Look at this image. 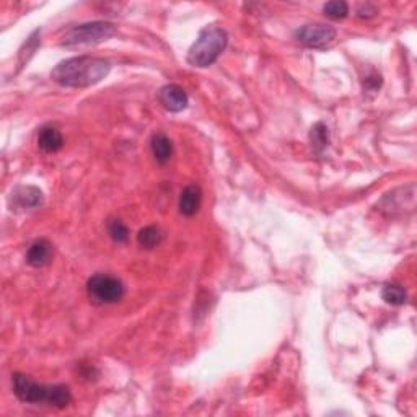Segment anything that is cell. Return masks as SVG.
Masks as SVG:
<instances>
[{"instance_id":"6da1fadb","label":"cell","mask_w":417,"mask_h":417,"mask_svg":"<svg viewBox=\"0 0 417 417\" xmlns=\"http://www.w3.org/2000/svg\"><path fill=\"white\" fill-rule=\"evenodd\" d=\"M111 71V62L94 55H78L54 67L51 77L55 83L69 88H87L103 80Z\"/></svg>"},{"instance_id":"7a4b0ae2","label":"cell","mask_w":417,"mask_h":417,"mask_svg":"<svg viewBox=\"0 0 417 417\" xmlns=\"http://www.w3.org/2000/svg\"><path fill=\"white\" fill-rule=\"evenodd\" d=\"M13 393L18 400L28 405H46L66 407L72 401V395L66 384H39L23 373L13 375Z\"/></svg>"},{"instance_id":"3957f363","label":"cell","mask_w":417,"mask_h":417,"mask_svg":"<svg viewBox=\"0 0 417 417\" xmlns=\"http://www.w3.org/2000/svg\"><path fill=\"white\" fill-rule=\"evenodd\" d=\"M229 44V35L222 26H206L188 51V62L194 67L212 66Z\"/></svg>"},{"instance_id":"277c9868","label":"cell","mask_w":417,"mask_h":417,"mask_svg":"<svg viewBox=\"0 0 417 417\" xmlns=\"http://www.w3.org/2000/svg\"><path fill=\"white\" fill-rule=\"evenodd\" d=\"M116 35V26L108 21H91L82 23L64 30L61 36V46L66 48H76V46H90L100 44L108 41Z\"/></svg>"},{"instance_id":"5b68a950","label":"cell","mask_w":417,"mask_h":417,"mask_svg":"<svg viewBox=\"0 0 417 417\" xmlns=\"http://www.w3.org/2000/svg\"><path fill=\"white\" fill-rule=\"evenodd\" d=\"M87 292L95 305H113L124 296V284L118 277L95 274L87 282Z\"/></svg>"},{"instance_id":"8992f818","label":"cell","mask_w":417,"mask_h":417,"mask_svg":"<svg viewBox=\"0 0 417 417\" xmlns=\"http://www.w3.org/2000/svg\"><path fill=\"white\" fill-rule=\"evenodd\" d=\"M295 39L307 48L324 49L336 39V30L324 23H312L299 28L295 31Z\"/></svg>"},{"instance_id":"52a82bcc","label":"cell","mask_w":417,"mask_h":417,"mask_svg":"<svg viewBox=\"0 0 417 417\" xmlns=\"http://www.w3.org/2000/svg\"><path fill=\"white\" fill-rule=\"evenodd\" d=\"M159 100L161 106L170 113H179V111L186 109L189 101L186 91L179 85H175V83L160 88Z\"/></svg>"},{"instance_id":"ba28073f","label":"cell","mask_w":417,"mask_h":417,"mask_svg":"<svg viewBox=\"0 0 417 417\" xmlns=\"http://www.w3.org/2000/svg\"><path fill=\"white\" fill-rule=\"evenodd\" d=\"M202 202V191L197 184H189L181 191L179 196V212L184 217H193L199 212Z\"/></svg>"},{"instance_id":"9c48e42d","label":"cell","mask_w":417,"mask_h":417,"mask_svg":"<svg viewBox=\"0 0 417 417\" xmlns=\"http://www.w3.org/2000/svg\"><path fill=\"white\" fill-rule=\"evenodd\" d=\"M51 259H53V245L48 240H36L26 251V263L33 267L48 266Z\"/></svg>"},{"instance_id":"30bf717a","label":"cell","mask_w":417,"mask_h":417,"mask_svg":"<svg viewBox=\"0 0 417 417\" xmlns=\"http://www.w3.org/2000/svg\"><path fill=\"white\" fill-rule=\"evenodd\" d=\"M13 206L18 208H35L43 202V193L33 186H20L12 193Z\"/></svg>"},{"instance_id":"8fae6325","label":"cell","mask_w":417,"mask_h":417,"mask_svg":"<svg viewBox=\"0 0 417 417\" xmlns=\"http://www.w3.org/2000/svg\"><path fill=\"white\" fill-rule=\"evenodd\" d=\"M38 145L44 154H55V152H59L64 145L61 131L53 126L43 127L38 134Z\"/></svg>"},{"instance_id":"7c38bea8","label":"cell","mask_w":417,"mask_h":417,"mask_svg":"<svg viewBox=\"0 0 417 417\" xmlns=\"http://www.w3.org/2000/svg\"><path fill=\"white\" fill-rule=\"evenodd\" d=\"M152 154H154L157 163L165 165L166 161H170L171 155H173V143L168 137L165 136V134H154V137H152Z\"/></svg>"},{"instance_id":"4fadbf2b","label":"cell","mask_w":417,"mask_h":417,"mask_svg":"<svg viewBox=\"0 0 417 417\" xmlns=\"http://www.w3.org/2000/svg\"><path fill=\"white\" fill-rule=\"evenodd\" d=\"M161 240H163V233H161L159 227H154V225L145 227V229H142L137 235L139 245L145 249H154L155 247H159Z\"/></svg>"},{"instance_id":"5bb4252c","label":"cell","mask_w":417,"mask_h":417,"mask_svg":"<svg viewBox=\"0 0 417 417\" xmlns=\"http://www.w3.org/2000/svg\"><path fill=\"white\" fill-rule=\"evenodd\" d=\"M382 296H383L384 302L390 303V305H395V307H401V305H405L407 302L406 290L398 284L384 285Z\"/></svg>"},{"instance_id":"9a60e30c","label":"cell","mask_w":417,"mask_h":417,"mask_svg":"<svg viewBox=\"0 0 417 417\" xmlns=\"http://www.w3.org/2000/svg\"><path fill=\"white\" fill-rule=\"evenodd\" d=\"M323 12L331 20H342L349 13V6L346 2H342V0H335V2H328L323 7Z\"/></svg>"},{"instance_id":"2e32d148","label":"cell","mask_w":417,"mask_h":417,"mask_svg":"<svg viewBox=\"0 0 417 417\" xmlns=\"http://www.w3.org/2000/svg\"><path fill=\"white\" fill-rule=\"evenodd\" d=\"M310 139H312L313 147L317 148V150H323V148H326L328 143H330V134H328V127L324 126L323 123H318L317 126L312 129Z\"/></svg>"},{"instance_id":"e0dca14e","label":"cell","mask_w":417,"mask_h":417,"mask_svg":"<svg viewBox=\"0 0 417 417\" xmlns=\"http://www.w3.org/2000/svg\"><path fill=\"white\" fill-rule=\"evenodd\" d=\"M109 235L116 243H126L129 240V230L121 220H113L109 224Z\"/></svg>"}]
</instances>
